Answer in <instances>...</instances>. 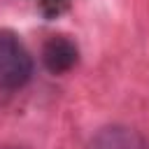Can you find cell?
Listing matches in <instances>:
<instances>
[{"instance_id":"6da1fadb","label":"cell","mask_w":149,"mask_h":149,"mask_svg":"<svg viewBox=\"0 0 149 149\" xmlns=\"http://www.w3.org/2000/svg\"><path fill=\"white\" fill-rule=\"evenodd\" d=\"M33 77V56L14 30L0 28V88L16 91Z\"/></svg>"},{"instance_id":"7a4b0ae2","label":"cell","mask_w":149,"mask_h":149,"mask_svg":"<svg viewBox=\"0 0 149 149\" xmlns=\"http://www.w3.org/2000/svg\"><path fill=\"white\" fill-rule=\"evenodd\" d=\"M79 61V47L68 35H51L42 47V65L51 74L70 72Z\"/></svg>"},{"instance_id":"3957f363","label":"cell","mask_w":149,"mask_h":149,"mask_svg":"<svg viewBox=\"0 0 149 149\" xmlns=\"http://www.w3.org/2000/svg\"><path fill=\"white\" fill-rule=\"evenodd\" d=\"M88 149H147L144 140L126 126H107L93 135Z\"/></svg>"},{"instance_id":"277c9868","label":"cell","mask_w":149,"mask_h":149,"mask_svg":"<svg viewBox=\"0 0 149 149\" xmlns=\"http://www.w3.org/2000/svg\"><path fill=\"white\" fill-rule=\"evenodd\" d=\"M37 2H40V12H42L47 19L61 16V14L68 9V5H70V0H37Z\"/></svg>"}]
</instances>
